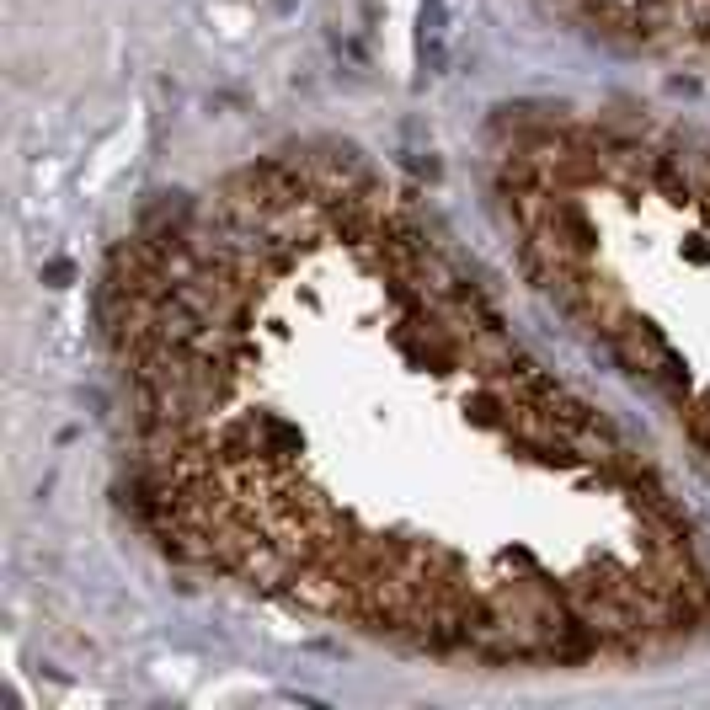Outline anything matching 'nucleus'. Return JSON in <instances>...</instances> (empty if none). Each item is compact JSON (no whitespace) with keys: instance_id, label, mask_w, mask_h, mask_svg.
<instances>
[{"instance_id":"2","label":"nucleus","mask_w":710,"mask_h":710,"mask_svg":"<svg viewBox=\"0 0 710 710\" xmlns=\"http://www.w3.org/2000/svg\"><path fill=\"white\" fill-rule=\"evenodd\" d=\"M491 187L524 267L710 470V144L609 118H518Z\"/></svg>"},{"instance_id":"1","label":"nucleus","mask_w":710,"mask_h":710,"mask_svg":"<svg viewBox=\"0 0 710 710\" xmlns=\"http://www.w3.org/2000/svg\"><path fill=\"white\" fill-rule=\"evenodd\" d=\"M150 529L246 593L475 668L710 635V545L353 150H284L134 230L101 288Z\"/></svg>"}]
</instances>
